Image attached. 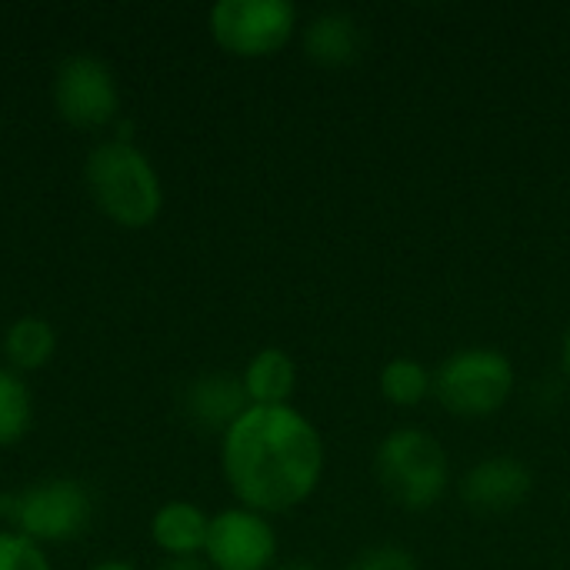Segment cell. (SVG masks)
<instances>
[{"label": "cell", "instance_id": "6da1fadb", "mask_svg": "<svg viewBox=\"0 0 570 570\" xmlns=\"http://www.w3.org/2000/svg\"><path fill=\"white\" fill-rule=\"evenodd\" d=\"M324 438L291 404L247 407L220 438V471L240 508L264 518L301 508L324 478Z\"/></svg>", "mask_w": 570, "mask_h": 570}, {"label": "cell", "instance_id": "7a4b0ae2", "mask_svg": "<svg viewBox=\"0 0 570 570\" xmlns=\"http://www.w3.org/2000/svg\"><path fill=\"white\" fill-rule=\"evenodd\" d=\"M83 180L100 214L120 227H147L164 210L160 174L134 140H100L83 160Z\"/></svg>", "mask_w": 570, "mask_h": 570}, {"label": "cell", "instance_id": "3957f363", "mask_svg": "<svg viewBox=\"0 0 570 570\" xmlns=\"http://www.w3.org/2000/svg\"><path fill=\"white\" fill-rule=\"evenodd\" d=\"M374 478L397 508L424 514L444 498L451 484V461L428 428L401 424L374 448Z\"/></svg>", "mask_w": 570, "mask_h": 570}, {"label": "cell", "instance_id": "277c9868", "mask_svg": "<svg viewBox=\"0 0 570 570\" xmlns=\"http://www.w3.org/2000/svg\"><path fill=\"white\" fill-rule=\"evenodd\" d=\"M518 387L514 361L488 344L458 347L434 371L438 404L464 421H481L508 407Z\"/></svg>", "mask_w": 570, "mask_h": 570}, {"label": "cell", "instance_id": "5b68a950", "mask_svg": "<svg viewBox=\"0 0 570 570\" xmlns=\"http://www.w3.org/2000/svg\"><path fill=\"white\" fill-rule=\"evenodd\" d=\"M0 518L7 531L33 544H67L80 538L94 518L90 491L73 478H47L23 491L0 494Z\"/></svg>", "mask_w": 570, "mask_h": 570}, {"label": "cell", "instance_id": "8992f818", "mask_svg": "<svg viewBox=\"0 0 570 570\" xmlns=\"http://www.w3.org/2000/svg\"><path fill=\"white\" fill-rule=\"evenodd\" d=\"M207 27L220 50L261 60L291 43L297 7L291 0H217L207 13Z\"/></svg>", "mask_w": 570, "mask_h": 570}, {"label": "cell", "instance_id": "52a82bcc", "mask_svg": "<svg viewBox=\"0 0 570 570\" xmlns=\"http://www.w3.org/2000/svg\"><path fill=\"white\" fill-rule=\"evenodd\" d=\"M53 107L70 127H110L120 117V87L114 70L94 53L63 57L53 70Z\"/></svg>", "mask_w": 570, "mask_h": 570}, {"label": "cell", "instance_id": "ba28073f", "mask_svg": "<svg viewBox=\"0 0 570 570\" xmlns=\"http://www.w3.org/2000/svg\"><path fill=\"white\" fill-rule=\"evenodd\" d=\"M204 561L210 570H274L277 531L250 508H224L210 518Z\"/></svg>", "mask_w": 570, "mask_h": 570}, {"label": "cell", "instance_id": "9c48e42d", "mask_svg": "<svg viewBox=\"0 0 570 570\" xmlns=\"http://www.w3.org/2000/svg\"><path fill=\"white\" fill-rule=\"evenodd\" d=\"M458 491L468 511L484 514V518H501L528 504L534 491V474L514 454H491V458H481L461 478Z\"/></svg>", "mask_w": 570, "mask_h": 570}, {"label": "cell", "instance_id": "30bf717a", "mask_svg": "<svg viewBox=\"0 0 570 570\" xmlns=\"http://www.w3.org/2000/svg\"><path fill=\"white\" fill-rule=\"evenodd\" d=\"M247 407L250 401L244 394L240 374L210 371L190 381V387L184 391V414L190 417V424H197L200 431H217L220 438Z\"/></svg>", "mask_w": 570, "mask_h": 570}, {"label": "cell", "instance_id": "8fae6325", "mask_svg": "<svg viewBox=\"0 0 570 570\" xmlns=\"http://www.w3.org/2000/svg\"><path fill=\"white\" fill-rule=\"evenodd\" d=\"M304 53L317 67H351L364 53V27L347 10H321L304 27Z\"/></svg>", "mask_w": 570, "mask_h": 570}, {"label": "cell", "instance_id": "7c38bea8", "mask_svg": "<svg viewBox=\"0 0 570 570\" xmlns=\"http://www.w3.org/2000/svg\"><path fill=\"white\" fill-rule=\"evenodd\" d=\"M210 518L194 501H167L150 518V538L167 558H197L204 554Z\"/></svg>", "mask_w": 570, "mask_h": 570}, {"label": "cell", "instance_id": "4fadbf2b", "mask_svg": "<svg viewBox=\"0 0 570 570\" xmlns=\"http://www.w3.org/2000/svg\"><path fill=\"white\" fill-rule=\"evenodd\" d=\"M240 384L250 407L291 404L297 391V364L284 347H261L240 371Z\"/></svg>", "mask_w": 570, "mask_h": 570}, {"label": "cell", "instance_id": "5bb4252c", "mask_svg": "<svg viewBox=\"0 0 570 570\" xmlns=\"http://www.w3.org/2000/svg\"><path fill=\"white\" fill-rule=\"evenodd\" d=\"M53 351H57V331L50 327V321L37 314L17 317L3 334V354L10 361V371L17 374L47 367Z\"/></svg>", "mask_w": 570, "mask_h": 570}, {"label": "cell", "instance_id": "9a60e30c", "mask_svg": "<svg viewBox=\"0 0 570 570\" xmlns=\"http://www.w3.org/2000/svg\"><path fill=\"white\" fill-rule=\"evenodd\" d=\"M377 391L394 407H421L434 397V371L417 357H391L377 374Z\"/></svg>", "mask_w": 570, "mask_h": 570}, {"label": "cell", "instance_id": "2e32d148", "mask_svg": "<svg viewBox=\"0 0 570 570\" xmlns=\"http://www.w3.org/2000/svg\"><path fill=\"white\" fill-rule=\"evenodd\" d=\"M30 421H33V394L27 381L17 371L0 367V448L23 441Z\"/></svg>", "mask_w": 570, "mask_h": 570}, {"label": "cell", "instance_id": "e0dca14e", "mask_svg": "<svg viewBox=\"0 0 570 570\" xmlns=\"http://www.w3.org/2000/svg\"><path fill=\"white\" fill-rule=\"evenodd\" d=\"M0 570H53V564L47 561L40 544L13 531H0Z\"/></svg>", "mask_w": 570, "mask_h": 570}, {"label": "cell", "instance_id": "ac0fdd59", "mask_svg": "<svg viewBox=\"0 0 570 570\" xmlns=\"http://www.w3.org/2000/svg\"><path fill=\"white\" fill-rule=\"evenodd\" d=\"M344 570H421L417 558L401 544H374L354 554Z\"/></svg>", "mask_w": 570, "mask_h": 570}, {"label": "cell", "instance_id": "d6986e66", "mask_svg": "<svg viewBox=\"0 0 570 570\" xmlns=\"http://www.w3.org/2000/svg\"><path fill=\"white\" fill-rule=\"evenodd\" d=\"M157 570H210L200 558H167Z\"/></svg>", "mask_w": 570, "mask_h": 570}, {"label": "cell", "instance_id": "ffe728a7", "mask_svg": "<svg viewBox=\"0 0 570 570\" xmlns=\"http://www.w3.org/2000/svg\"><path fill=\"white\" fill-rule=\"evenodd\" d=\"M274 570H324V568H321V564H314V561H307V558H291V561L274 564Z\"/></svg>", "mask_w": 570, "mask_h": 570}, {"label": "cell", "instance_id": "44dd1931", "mask_svg": "<svg viewBox=\"0 0 570 570\" xmlns=\"http://www.w3.org/2000/svg\"><path fill=\"white\" fill-rule=\"evenodd\" d=\"M90 570H137L130 561H120V558H107V561H97Z\"/></svg>", "mask_w": 570, "mask_h": 570}, {"label": "cell", "instance_id": "7402d4cb", "mask_svg": "<svg viewBox=\"0 0 570 570\" xmlns=\"http://www.w3.org/2000/svg\"><path fill=\"white\" fill-rule=\"evenodd\" d=\"M561 371L570 377V324L568 331H564V337H561Z\"/></svg>", "mask_w": 570, "mask_h": 570}]
</instances>
